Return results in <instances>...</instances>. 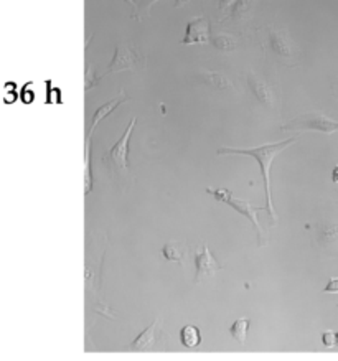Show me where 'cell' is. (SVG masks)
<instances>
[{
  "instance_id": "obj_19",
  "label": "cell",
  "mask_w": 338,
  "mask_h": 361,
  "mask_svg": "<svg viewBox=\"0 0 338 361\" xmlns=\"http://www.w3.org/2000/svg\"><path fill=\"white\" fill-rule=\"evenodd\" d=\"M322 343H323V346H327V348H333V346H337L335 331H332V330L323 331V334H322Z\"/></svg>"
},
{
  "instance_id": "obj_22",
  "label": "cell",
  "mask_w": 338,
  "mask_h": 361,
  "mask_svg": "<svg viewBox=\"0 0 338 361\" xmlns=\"http://www.w3.org/2000/svg\"><path fill=\"white\" fill-rule=\"evenodd\" d=\"M155 2H157V0H144V6H145V16H149V12H150V7L154 6ZM180 4H182V0H177V7L180 6Z\"/></svg>"
},
{
  "instance_id": "obj_3",
  "label": "cell",
  "mask_w": 338,
  "mask_h": 361,
  "mask_svg": "<svg viewBox=\"0 0 338 361\" xmlns=\"http://www.w3.org/2000/svg\"><path fill=\"white\" fill-rule=\"evenodd\" d=\"M207 193L212 195V197L217 200V202L228 204V207H231V208L236 209L238 213H241L244 218H248L249 221L253 223L254 229H256L259 246H266L267 238L264 236L261 223H259V218H258V213L262 212V209H264V212H266V207H254L253 203L246 202V200L238 198L236 195L231 192V190H227V188H212V187H208L207 188Z\"/></svg>"
},
{
  "instance_id": "obj_24",
  "label": "cell",
  "mask_w": 338,
  "mask_h": 361,
  "mask_svg": "<svg viewBox=\"0 0 338 361\" xmlns=\"http://www.w3.org/2000/svg\"><path fill=\"white\" fill-rule=\"evenodd\" d=\"M126 2H127V4H131V6H134V7H137V6H135V2H134V0H126Z\"/></svg>"
},
{
  "instance_id": "obj_6",
  "label": "cell",
  "mask_w": 338,
  "mask_h": 361,
  "mask_svg": "<svg viewBox=\"0 0 338 361\" xmlns=\"http://www.w3.org/2000/svg\"><path fill=\"white\" fill-rule=\"evenodd\" d=\"M282 130H317L323 134L338 133V121L332 119L322 111H312L307 114L298 116L296 119L289 121L286 126H282Z\"/></svg>"
},
{
  "instance_id": "obj_11",
  "label": "cell",
  "mask_w": 338,
  "mask_h": 361,
  "mask_svg": "<svg viewBox=\"0 0 338 361\" xmlns=\"http://www.w3.org/2000/svg\"><path fill=\"white\" fill-rule=\"evenodd\" d=\"M157 326H159V319H155L152 324L139 334V336L131 343L132 351H150L157 350L160 345V335L157 334Z\"/></svg>"
},
{
  "instance_id": "obj_5",
  "label": "cell",
  "mask_w": 338,
  "mask_h": 361,
  "mask_svg": "<svg viewBox=\"0 0 338 361\" xmlns=\"http://www.w3.org/2000/svg\"><path fill=\"white\" fill-rule=\"evenodd\" d=\"M145 66V56L135 45L131 43L121 42L116 45L114 56L107 66L106 75H112V73H121L127 70H140Z\"/></svg>"
},
{
  "instance_id": "obj_2",
  "label": "cell",
  "mask_w": 338,
  "mask_h": 361,
  "mask_svg": "<svg viewBox=\"0 0 338 361\" xmlns=\"http://www.w3.org/2000/svg\"><path fill=\"white\" fill-rule=\"evenodd\" d=\"M135 123L137 117L134 116L131 119L129 126H127V129L124 130V134L119 137V140L102 155V164H104L107 172H109L111 178L114 180L117 187L121 188H127L132 183V180H134V175L131 172L127 157H129V140L132 130L135 128Z\"/></svg>"
},
{
  "instance_id": "obj_4",
  "label": "cell",
  "mask_w": 338,
  "mask_h": 361,
  "mask_svg": "<svg viewBox=\"0 0 338 361\" xmlns=\"http://www.w3.org/2000/svg\"><path fill=\"white\" fill-rule=\"evenodd\" d=\"M127 99H129V97L126 96V92L121 91L119 96L114 97V99L107 101L106 104L97 107V109L95 111V116H92V121H91L90 128H87L86 139H85V195H86V197L91 193V190H92V175H91V165H90L92 134H95V130H96L97 126H99L101 121L106 119V117L109 114H112V112L116 111V107L124 104Z\"/></svg>"
},
{
  "instance_id": "obj_14",
  "label": "cell",
  "mask_w": 338,
  "mask_h": 361,
  "mask_svg": "<svg viewBox=\"0 0 338 361\" xmlns=\"http://www.w3.org/2000/svg\"><path fill=\"white\" fill-rule=\"evenodd\" d=\"M318 243L323 246L335 245L338 241V223H323L317 226Z\"/></svg>"
},
{
  "instance_id": "obj_1",
  "label": "cell",
  "mask_w": 338,
  "mask_h": 361,
  "mask_svg": "<svg viewBox=\"0 0 338 361\" xmlns=\"http://www.w3.org/2000/svg\"><path fill=\"white\" fill-rule=\"evenodd\" d=\"M296 137H289L284 140H279V142L274 144H262L258 145V147H249V149H241V147H222L218 149V155H249V157L256 159L259 164V169H261L262 182H264V192H266V212L269 213V218H271V224H277V213L274 209L272 197H271V167L274 159L277 157L279 154H282L289 145L296 142Z\"/></svg>"
},
{
  "instance_id": "obj_12",
  "label": "cell",
  "mask_w": 338,
  "mask_h": 361,
  "mask_svg": "<svg viewBox=\"0 0 338 361\" xmlns=\"http://www.w3.org/2000/svg\"><path fill=\"white\" fill-rule=\"evenodd\" d=\"M188 252L190 247L187 245H180L179 241H169L162 246V256H164L167 261L177 262L179 266L185 264Z\"/></svg>"
},
{
  "instance_id": "obj_17",
  "label": "cell",
  "mask_w": 338,
  "mask_h": 361,
  "mask_svg": "<svg viewBox=\"0 0 338 361\" xmlns=\"http://www.w3.org/2000/svg\"><path fill=\"white\" fill-rule=\"evenodd\" d=\"M212 43H213V47L219 51H233V50H236V48H238L236 38L228 35V33H219V35L213 37Z\"/></svg>"
},
{
  "instance_id": "obj_18",
  "label": "cell",
  "mask_w": 338,
  "mask_h": 361,
  "mask_svg": "<svg viewBox=\"0 0 338 361\" xmlns=\"http://www.w3.org/2000/svg\"><path fill=\"white\" fill-rule=\"evenodd\" d=\"M101 78H95V68H92L90 63H87L86 66V91H90L92 86H96L97 82H99Z\"/></svg>"
},
{
  "instance_id": "obj_9",
  "label": "cell",
  "mask_w": 338,
  "mask_h": 361,
  "mask_svg": "<svg viewBox=\"0 0 338 361\" xmlns=\"http://www.w3.org/2000/svg\"><path fill=\"white\" fill-rule=\"evenodd\" d=\"M195 266H197V274H195V282H202L207 277H213L217 272L222 269L217 257L210 251L207 245L202 246V251L195 255Z\"/></svg>"
},
{
  "instance_id": "obj_7",
  "label": "cell",
  "mask_w": 338,
  "mask_h": 361,
  "mask_svg": "<svg viewBox=\"0 0 338 361\" xmlns=\"http://www.w3.org/2000/svg\"><path fill=\"white\" fill-rule=\"evenodd\" d=\"M266 33H267V45L271 48L274 55L289 63L296 60L297 48L292 43L291 37L287 35L286 30H282V28L279 27H267Z\"/></svg>"
},
{
  "instance_id": "obj_13",
  "label": "cell",
  "mask_w": 338,
  "mask_h": 361,
  "mask_svg": "<svg viewBox=\"0 0 338 361\" xmlns=\"http://www.w3.org/2000/svg\"><path fill=\"white\" fill-rule=\"evenodd\" d=\"M200 81L210 87L219 91H229L233 90V82L227 75L219 71H202L200 73Z\"/></svg>"
},
{
  "instance_id": "obj_16",
  "label": "cell",
  "mask_w": 338,
  "mask_h": 361,
  "mask_svg": "<svg viewBox=\"0 0 338 361\" xmlns=\"http://www.w3.org/2000/svg\"><path fill=\"white\" fill-rule=\"evenodd\" d=\"M249 325H251V320L246 319V317H241V319L234 320L233 325L229 326V335H231L233 340H236L239 345H244L246 343Z\"/></svg>"
},
{
  "instance_id": "obj_15",
  "label": "cell",
  "mask_w": 338,
  "mask_h": 361,
  "mask_svg": "<svg viewBox=\"0 0 338 361\" xmlns=\"http://www.w3.org/2000/svg\"><path fill=\"white\" fill-rule=\"evenodd\" d=\"M180 341L185 348H197L202 343V331L195 325H185L180 330Z\"/></svg>"
},
{
  "instance_id": "obj_10",
  "label": "cell",
  "mask_w": 338,
  "mask_h": 361,
  "mask_svg": "<svg viewBox=\"0 0 338 361\" xmlns=\"http://www.w3.org/2000/svg\"><path fill=\"white\" fill-rule=\"evenodd\" d=\"M212 37H210V25L205 17H195L188 22L187 32H185V38L182 40L183 45H195V43H210Z\"/></svg>"
},
{
  "instance_id": "obj_21",
  "label": "cell",
  "mask_w": 338,
  "mask_h": 361,
  "mask_svg": "<svg viewBox=\"0 0 338 361\" xmlns=\"http://www.w3.org/2000/svg\"><path fill=\"white\" fill-rule=\"evenodd\" d=\"M236 2H238V0H219V11L227 12L228 8H231Z\"/></svg>"
},
{
  "instance_id": "obj_23",
  "label": "cell",
  "mask_w": 338,
  "mask_h": 361,
  "mask_svg": "<svg viewBox=\"0 0 338 361\" xmlns=\"http://www.w3.org/2000/svg\"><path fill=\"white\" fill-rule=\"evenodd\" d=\"M332 182L333 183H338V165L332 170Z\"/></svg>"
},
{
  "instance_id": "obj_20",
  "label": "cell",
  "mask_w": 338,
  "mask_h": 361,
  "mask_svg": "<svg viewBox=\"0 0 338 361\" xmlns=\"http://www.w3.org/2000/svg\"><path fill=\"white\" fill-rule=\"evenodd\" d=\"M325 294H338V277H330L327 282V286L323 287Z\"/></svg>"
},
{
  "instance_id": "obj_8",
  "label": "cell",
  "mask_w": 338,
  "mask_h": 361,
  "mask_svg": "<svg viewBox=\"0 0 338 361\" xmlns=\"http://www.w3.org/2000/svg\"><path fill=\"white\" fill-rule=\"evenodd\" d=\"M246 80L254 97H256L262 106L269 107V109H274V106H276V92H274V87L269 85L262 76H259L258 73L254 71H248Z\"/></svg>"
},
{
  "instance_id": "obj_25",
  "label": "cell",
  "mask_w": 338,
  "mask_h": 361,
  "mask_svg": "<svg viewBox=\"0 0 338 361\" xmlns=\"http://www.w3.org/2000/svg\"><path fill=\"white\" fill-rule=\"evenodd\" d=\"M335 335H337V346H338V330L335 331Z\"/></svg>"
}]
</instances>
